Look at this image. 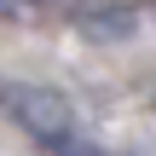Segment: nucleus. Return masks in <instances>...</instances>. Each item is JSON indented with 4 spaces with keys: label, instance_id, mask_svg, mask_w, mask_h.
I'll return each mask as SVG.
<instances>
[{
    "label": "nucleus",
    "instance_id": "f257e3e1",
    "mask_svg": "<svg viewBox=\"0 0 156 156\" xmlns=\"http://www.w3.org/2000/svg\"><path fill=\"white\" fill-rule=\"evenodd\" d=\"M0 110L41 156H110L81 122V110L41 81H0Z\"/></svg>",
    "mask_w": 156,
    "mask_h": 156
},
{
    "label": "nucleus",
    "instance_id": "7ed1b4c3",
    "mask_svg": "<svg viewBox=\"0 0 156 156\" xmlns=\"http://www.w3.org/2000/svg\"><path fill=\"white\" fill-rule=\"evenodd\" d=\"M151 6H156V0H151Z\"/></svg>",
    "mask_w": 156,
    "mask_h": 156
},
{
    "label": "nucleus",
    "instance_id": "f03ea898",
    "mask_svg": "<svg viewBox=\"0 0 156 156\" xmlns=\"http://www.w3.org/2000/svg\"><path fill=\"white\" fill-rule=\"evenodd\" d=\"M0 23H29V29H87V35H133V17L104 6V0H0Z\"/></svg>",
    "mask_w": 156,
    "mask_h": 156
}]
</instances>
